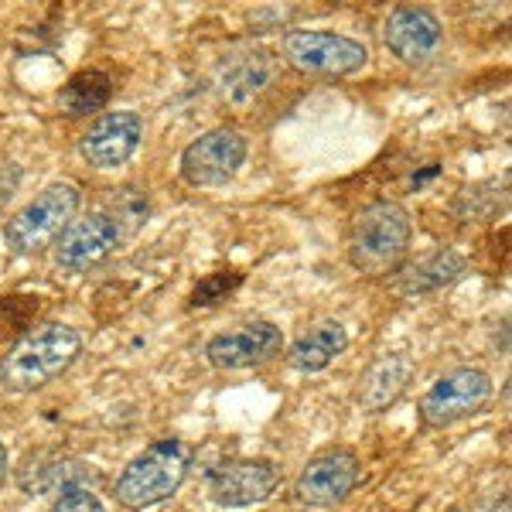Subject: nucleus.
Returning a JSON list of instances; mask_svg holds the SVG:
<instances>
[{
	"label": "nucleus",
	"instance_id": "nucleus-18",
	"mask_svg": "<svg viewBox=\"0 0 512 512\" xmlns=\"http://www.w3.org/2000/svg\"><path fill=\"white\" fill-rule=\"evenodd\" d=\"M345 349H349V332H345L338 321H325V325L308 328V332L287 349V366L308 376L325 373Z\"/></svg>",
	"mask_w": 512,
	"mask_h": 512
},
{
	"label": "nucleus",
	"instance_id": "nucleus-13",
	"mask_svg": "<svg viewBox=\"0 0 512 512\" xmlns=\"http://www.w3.org/2000/svg\"><path fill=\"white\" fill-rule=\"evenodd\" d=\"M383 38L403 65H427L444 48V28L427 7H396L386 18Z\"/></svg>",
	"mask_w": 512,
	"mask_h": 512
},
{
	"label": "nucleus",
	"instance_id": "nucleus-7",
	"mask_svg": "<svg viewBox=\"0 0 512 512\" xmlns=\"http://www.w3.org/2000/svg\"><path fill=\"white\" fill-rule=\"evenodd\" d=\"M246 161V137L233 127H216L181 151V178L192 188L229 185Z\"/></svg>",
	"mask_w": 512,
	"mask_h": 512
},
{
	"label": "nucleus",
	"instance_id": "nucleus-10",
	"mask_svg": "<svg viewBox=\"0 0 512 512\" xmlns=\"http://www.w3.org/2000/svg\"><path fill=\"white\" fill-rule=\"evenodd\" d=\"M123 229L113 219V212H89L82 219H72L65 226L55 246V260L59 267L72 270V274H86V270L99 267L103 260H110V253L120 246Z\"/></svg>",
	"mask_w": 512,
	"mask_h": 512
},
{
	"label": "nucleus",
	"instance_id": "nucleus-22",
	"mask_svg": "<svg viewBox=\"0 0 512 512\" xmlns=\"http://www.w3.org/2000/svg\"><path fill=\"white\" fill-rule=\"evenodd\" d=\"M21 185V168L14 161L0 164V209H4L7 202H11V195L18 192Z\"/></svg>",
	"mask_w": 512,
	"mask_h": 512
},
{
	"label": "nucleus",
	"instance_id": "nucleus-6",
	"mask_svg": "<svg viewBox=\"0 0 512 512\" xmlns=\"http://www.w3.org/2000/svg\"><path fill=\"white\" fill-rule=\"evenodd\" d=\"M284 55L308 76H352L369 62V48L338 31H287Z\"/></svg>",
	"mask_w": 512,
	"mask_h": 512
},
{
	"label": "nucleus",
	"instance_id": "nucleus-24",
	"mask_svg": "<svg viewBox=\"0 0 512 512\" xmlns=\"http://www.w3.org/2000/svg\"><path fill=\"white\" fill-rule=\"evenodd\" d=\"M437 175H441V168H437V164H431V168H427L424 175H414V185H424V181H431Z\"/></svg>",
	"mask_w": 512,
	"mask_h": 512
},
{
	"label": "nucleus",
	"instance_id": "nucleus-20",
	"mask_svg": "<svg viewBox=\"0 0 512 512\" xmlns=\"http://www.w3.org/2000/svg\"><path fill=\"white\" fill-rule=\"evenodd\" d=\"M239 284H243V277H239V274H209V277H202L195 284V291H192V308H212V304H219L222 297L233 294Z\"/></svg>",
	"mask_w": 512,
	"mask_h": 512
},
{
	"label": "nucleus",
	"instance_id": "nucleus-19",
	"mask_svg": "<svg viewBox=\"0 0 512 512\" xmlns=\"http://www.w3.org/2000/svg\"><path fill=\"white\" fill-rule=\"evenodd\" d=\"M113 96V79L99 69H82L76 72L59 93V110L65 117H89V113H99Z\"/></svg>",
	"mask_w": 512,
	"mask_h": 512
},
{
	"label": "nucleus",
	"instance_id": "nucleus-2",
	"mask_svg": "<svg viewBox=\"0 0 512 512\" xmlns=\"http://www.w3.org/2000/svg\"><path fill=\"white\" fill-rule=\"evenodd\" d=\"M188 468H192V448L178 437H161L123 468L113 492H117L120 506L130 512L154 509L181 489Z\"/></svg>",
	"mask_w": 512,
	"mask_h": 512
},
{
	"label": "nucleus",
	"instance_id": "nucleus-15",
	"mask_svg": "<svg viewBox=\"0 0 512 512\" xmlns=\"http://www.w3.org/2000/svg\"><path fill=\"white\" fill-rule=\"evenodd\" d=\"M274 55L267 48H236L216 65V93L229 103H246L274 79Z\"/></svg>",
	"mask_w": 512,
	"mask_h": 512
},
{
	"label": "nucleus",
	"instance_id": "nucleus-11",
	"mask_svg": "<svg viewBox=\"0 0 512 512\" xmlns=\"http://www.w3.org/2000/svg\"><path fill=\"white\" fill-rule=\"evenodd\" d=\"M284 349V332L274 321H250V325L229 328L205 342V359L216 369H253L274 362Z\"/></svg>",
	"mask_w": 512,
	"mask_h": 512
},
{
	"label": "nucleus",
	"instance_id": "nucleus-4",
	"mask_svg": "<svg viewBox=\"0 0 512 512\" xmlns=\"http://www.w3.org/2000/svg\"><path fill=\"white\" fill-rule=\"evenodd\" d=\"M79 188L69 181H55L45 192L31 198L21 212H14L4 226V243L14 256H38L45 246H52L55 239L65 233L72 219L79 212Z\"/></svg>",
	"mask_w": 512,
	"mask_h": 512
},
{
	"label": "nucleus",
	"instance_id": "nucleus-12",
	"mask_svg": "<svg viewBox=\"0 0 512 512\" xmlns=\"http://www.w3.org/2000/svg\"><path fill=\"white\" fill-rule=\"evenodd\" d=\"M140 140H144V120L134 110H117L96 117L93 127L82 134V158L89 161V168L96 171H113L123 168L137 154Z\"/></svg>",
	"mask_w": 512,
	"mask_h": 512
},
{
	"label": "nucleus",
	"instance_id": "nucleus-3",
	"mask_svg": "<svg viewBox=\"0 0 512 512\" xmlns=\"http://www.w3.org/2000/svg\"><path fill=\"white\" fill-rule=\"evenodd\" d=\"M410 236H414V226H410V216L400 202H373L352 222V236H349L352 267L369 277L390 274L396 263L407 256Z\"/></svg>",
	"mask_w": 512,
	"mask_h": 512
},
{
	"label": "nucleus",
	"instance_id": "nucleus-1",
	"mask_svg": "<svg viewBox=\"0 0 512 512\" xmlns=\"http://www.w3.org/2000/svg\"><path fill=\"white\" fill-rule=\"evenodd\" d=\"M82 352V335L62 321H45L0 359V390L35 393L69 373Z\"/></svg>",
	"mask_w": 512,
	"mask_h": 512
},
{
	"label": "nucleus",
	"instance_id": "nucleus-16",
	"mask_svg": "<svg viewBox=\"0 0 512 512\" xmlns=\"http://www.w3.org/2000/svg\"><path fill=\"white\" fill-rule=\"evenodd\" d=\"M410 376H414L410 355H403V352L379 355L376 362H369L366 373H362L355 400H359V407L366 410V414H383V410H390L403 396V390L410 386Z\"/></svg>",
	"mask_w": 512,
	"mask_h": 512
},
{
	"label": "nucleus",
	"instance_id": "nucleus-9",
	"mask_svg": "<svg viewBox=\"0 0 512 512\" xmlns=\"http://www.w3.org/2000/svg\"><path fill=\"white\" fill-rule=\"evenodd\" d=\"M355 485H359V458H355V451L328 448L301 468V475L294 482V495L308 509H335L349 499Z\"/></svg>",
	"mask_w": 512,
	"mask_h": 512
},
{
	"label": "nucleus",
	"instance_id": "nucleus-21",
	"mask_svg": "<svg viewBox=\"0 0 512 512\" xmlns=\"http://www.w3.org/2000/svg\"><path fill=\"white\" fill-rule=\"evenodd\" d=\"M48 512H106V509L93 489H72V492H62Z\"/></svg>",
	"mask_w": 512,
	"mask_h": 512
},
{
	"label": "nucleus",
	"instance_id": "nucleus-5",
	"mask_svg": "<svg viewBox=\"0 0 512 512\" xmlns=\"http://www.w3.org/2000/svg\"><path fill=\"white\" fill-rule=\"evenodd\" d=\"M495 393V383L485 369L461 366L434 379V386L420 396V420L427 427H454L461 420L482 414Z\"/></svg>",
	"mask_w": 512,
	"mask_h": 512
},
{
	"label": "nucleus",
	"instance_id": "nucleus-14",
	"mask_svg": "<svg viewBox=\"0 0 512 512\" xmlns=\"http://www.w3.org/2000/svg\"><path fill=\"white\" fill-rule=\"evenodd\" d=\"M89 482H96L93 465L59 451H35L18 468V485L24 495H55L59 499L62 492L89 489Z\"/></svg>",
	"mask_w": 512,
	"mask_h": 512
},
{
	"label": "nucleus",
	"instance_id": "nucleus-17",
	"mask_svg": "<svg viewBox=\"0 0 512 512\" xmlns=\"http://www.w3.org/2000/svg\"><path fill=\"white\" fill-rule=\"evenodd\" d=\"M465 267H468V260L458 250H451V246H437L434 253L420 256L417 263L403 267L393 284H396V291L407 294V297L437 294L465 274Z\"/></svg>",
	"mask_w": 512,
	"mask_h": 512
},
{
	"label": "nucleus",
	"instance_id": "nucleus-23",
	"mask_svg": "<svg viewBox=\"0 0 512 512\" xmlns=\"http://www.w3.org/2000/svg\"><path fill=\"white\" fill-rule=\"evenodd\" d=\"M7 472H11V458H7V448H4V441H0V489H4V482H7Z\"/></svg>",
	"mask_w": 512,
	"mask_h": 512
},
{
	"label": "nucleus",
	"instance_id": "nucleus-8",
	"mask_svg": "<svg viewBox=\"0 0 512 512\" xmlns=\"http://www.w3.org/2000/svg\"><path fill=\"white\" fill-rule=\"evenodd\" d=\"M280 485V465L270 458H233L209 472V499L219 509H250L267 502Z\"/></svg>",
	"mask_w": 512,
	"mask_h": 512
}]
</instances>
